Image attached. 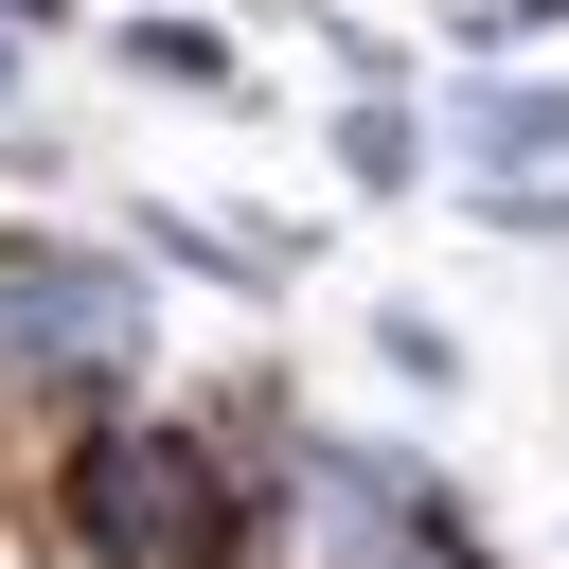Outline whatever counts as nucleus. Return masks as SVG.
<instances>
[{"instance_id":"obj_1","label":"nucleus","mask_w":569,"mask_h":569,"mask_svg":"<svg viewBox=\"0 0 569 569\" xmlns=\"http://www.w3.org/2000/svg\"><path fill=\"white\" fill-rule=\"evenodd\" d=\"M36 516H53L71 569H267L284 480L249 462V409L213 427V409H142V391H107V409L53 427Z\"/></svg>"},{"instance_id":"obj_2","label":"nucleus","mask_w":569,"mask_h":569,"mask_svg":"<svg viewBox=\"0 0 569 569\" xmlns=\"http://www.w3.org/2000/svg\"><path fill=\"white\" fill-rule=\"evenodd\" d=\"M142 356V284L107 249H0V391H53V409H107Z\"/></svg>"},{"instance_id":"obj_3","label":"nucleus","mask_w":569,"mask_h":569,"mask_svg":"<svg viewBox=\"0 0 569 569\" xmlns=\"http://www.w3.org/2000/svg\"><path fill=\"white\" fill-rule=\"evenodd\" d=\"M480 160H569V89H498L480 107Z\"/></svg>"},{"instance_id":"obj_4","label":"nucleus","mask_w":569,"mask_h":569,"mask_svg":"<svg viewBox=\"0 0 569 569\" xmlns=\"http://www.w3.org/2000/svg\"><path fill=\"white\" fill-rule=\"evenodd\" d=\"M480 36H569V0H498V18H480Z\"/></svg>"}]
</instances>
